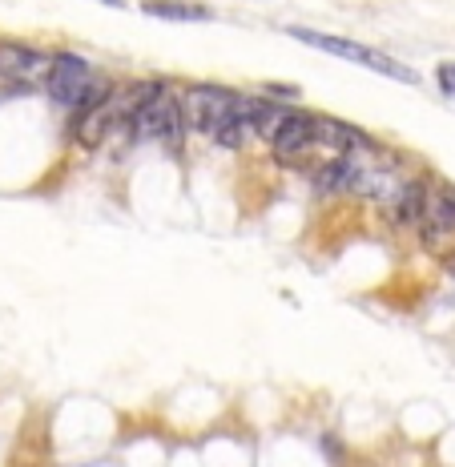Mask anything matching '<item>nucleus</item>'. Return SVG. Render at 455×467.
<instances>
[{
	"label": "nucleus",
	"mask_w": 455,
	"mask_h": 467,
	"mask_svg": "<svg viewBox=\"0 0 455 467\" xmlns=\"http://www.w3.org/2000/svg\"><path fill=\"white\" fill-rule=\"evenodd\" d=\"M283 33L290 41H303L311 48H323V53L338 57V61H351V65H363V69L387 77V81H399V85H419V73L411 65H403L399 57L383 53V48H371V45H359V41H346V36H335V33H318V28H303V25H286Z\"/></svg>",
	"instance_id": "1"
},
{
	"label": "nucleus",
	"mask_w": 455,
	"mask_h": 467,
	"mask_svg": "<svg viewBox=\"0 0 455 467\" xmlns=\"http://www.w3.org/2000/svg\"><path fill=\"white\" fill-rule=\"evenodd\" d=\"M238 97H242L238 89L218 85V81H193V85H186V89H181V105H186L190 138L198 133V138L214 141L222 133V125L230 121V113H234Z\"/></svg>",
	"instance_id": "2"
},
{
	"label": "nucleus",
	"mask_w": 455,
	"mask_h": 467,
	"mask_svg": "<svg viewBox=\"0 0 455 467\" xmlns=\"http://www.w3.org/2000/svg\"><path fill=\"white\" fill-rule=\"evenodd\" d=\"M53 57L57 53H45V48H33L25 41H0V97L28 93L36 85L45 89Z\"/></svg>",
	"instance_id": "3"
},
{
	"label": "nucleus",
	"mask_w": 455,
	"mask_h": 467,
	"mask_svg": "<svg viewBox=\"0 0 455 467\" xmlns=\"http://www.w3.org/2000/svg\"><path fill=\"white\" fill-rule=\"evenodd\" d=\"M93 81H97V69L85 61L81 53H57L53 69H48V77H45V97L57 105V109L73 113L77 101L89 93Z\"/></svg>",
	"instance_id": "4"
},
{
	"label": "nucleus",
	"mask_w": 455,
	"mask_h": 467,
	"mask_svg": "<svg viewBox=\"0 0 455 467\" xmlns=\"http://www.w3.org/2000/svg\"><path fill=\"white\" fill-rule=\"evenodd\" d=\"M311 150H318V113L295 109L286 117L283 130H278V138L270 141V153H274L278 165H295V161H303Z\"/></svg>",
	"instance_id": "5"
},
{
	"label": "nucleus",
	"mask_w": 455,
	"mask_h": 467,
	"mask_svg": "<svg viewBox=\"0 0 455 467\" xmlns=\"http://www.w3.org/2000/svg\"><path fill=\"white\" fill-rule=\"evenodd\" d=\"M419 238L431 250H439L443 242L455 238V186L451 182H431V198H428V218L419 226Z\"/></svg>",
	"instance_id": "6"
},
{
	"label": "nucleus",
	"mask_w": 455,
	"mask_h": 467,
	"mask_svg": "<svg viewBox=\"0 0 455 467\" xmlns=\"http://www.w3.org/2000/svg\"><path fill=\"white\" fill-rule=\"evenodd\" d=\"M428 198H431V182L428 178H408L391 198L383 202V210L399 230H419L423 218H428Z\"/></svg>",
	"instance_id": "7"
},
{
	"label": "nucleus",
	"mask_w": 455,
	"mask_h": 467,
	"mask_svg": "<svg viewBox=\"0 0 455 467\" xmlns=\"http://www.w3.org/2000/svg\"><path fill=\"white\" fill-rule=\"evenodd\" d=\"M371 133L359 130L351 121H338V117H318V150L338 153H355V150H371Z\"/></svg>",
	"instance_id": "8"
},
{
	"label": "nucleus",
	"mask_w": 455,
	"mask_h": 467,
	"mask_svg": "<svg viewBox=\"0 0 455 467\" xmlns=\"http://www.w3.org/2000/svg\"><path fill=\"white\" fill-rule=\"evenodd\" d=\"M295 113V105L278 101L270 93H250V117H254V130H258V141L270 145L278 138V130L286 125V117Z\"/></svg>",
	"instance_id": "9"
},
{
	"label": "nucleus",
	"mask_w": 455,
	"mask_h": 467,
	"mask_svg": "<svg viewBox=\"0 0 455 467\" xmlns=\"http://www.w3.org/2000/svg\"><path fill=\"white\" fill-rule=\"evenodd\" d=\"M186 138H190V125H186V105H181V93L170 89L166 93V109H161V130H158V141L166 145L173 158H181L186 150Z\"/></svg>",
	"instance_id": "10"
},
{
	"label": "nucleus",
	"mask_w": 455,
	"mask_h": 467,
	"mask_svg": "<svg viewBox=\"0 0 455 467\" xmlns=\"http://www.w3.org/2000/svg\"><path fill=\"white\" fill-rule=\"evenodd\" d=\"M141 13H145V16H153V21H178V25L214 21V8H206V5H190V0H145Z\"/></svg>",
	"instance_id": "11"
},
{
	"label": "nucleus",
	"mask_w": 455,
	"mask_h": 467,
	"mask_svg": "<svg viewBox=\"0 0 455 467\" xmlns=\"http://www.w3.org/2000/svg\"><path fill=\"white\" fill-rule=\"evenodd\" d=\"M435 81H439L443 97H455V61H443L439 69H435Z\"/></svg>",
	"instance_id": "12"
},
{
	"label": "nucleus",
	"mask_w": 455,
	"mask_h": 467,
	"mask_svg": "<svg viewBox=\"0 0 455 467\" xmlns=\"http://www.w3.org/2000/svg\"><path fill=\"white\" fill-rule=\"evenodd\" d=\"M266 93H270V97H278V101H298V97H303V93L295 89V85H278V81H270V85H266Z\"/></svg>",
	"instance_id": "13"
},
{
	"label": "nucleus",
	"mask_w": 455,
	"mask_h": 467,
	"mask_svg": "<svg viewBox=\"0 0 455 467\" xmlns=\"http://www.w3.org/2000/svg\"><path fill=\"white\" fill-rule=\"evenodd\" d=\"M443 266H448V275L455 278V250H451V254H448V262H443Z\"/></svg>",
	"instance_id": "14"
},
{
	"label": "nucleus",
	"mask_w": 455,
	"mask_h": 467,
	"mask_svg": "<svg viewBox=\"0 0 455 467\" xmlns=\"http://www.w3.org/2000/svg\"><path fill=\"white\" fill-rule=\"evenodd\" d=\"M109 5H121V0H109Z\"/></svg>",
	"instance_id": "15"
}]
</instances>
